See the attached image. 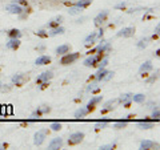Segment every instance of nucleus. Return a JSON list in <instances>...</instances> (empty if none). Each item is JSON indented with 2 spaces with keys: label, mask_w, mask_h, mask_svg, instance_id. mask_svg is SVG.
<instances>
[{
  "label": "nucleus",
  "mask_w": 160,
  "mask_h": 150,
  "mask_svg": "<svg viewBox=\"0 0 160 150\" xmlns=\"http://www.w3.org/2000/svg\"><path fill=\"white\" fill-rule=\"evenodd\" d=\"M79 57H80V53L79 52L66 53V54H63L62 60H60V64H62V65H69V64H73L75 61H78Z\"/></svg>",
  "instance_id": "nucleus-1"
},
{
  "label": "nucleus",
  "mask_w": 160,
  "mask_h": 150,
  "mask_svg": "<svg viewBox=\"0 0 160 150\" xmlns=\"http://www.w3.org/2000/svg\"><path fill=\"white\" fill-rule=\"evenodd\" d=\"M47 133H48V129H42V130H39V132L35 133V136H33V145H36V146L43 145L44 141H46Z\"/></svg>",
  "instance_id": "nucleus-2"
},
{
  "label": "nucleus",
  "mask_w": 160,
  "mask_h": 150,
  "mask_svg": "<svg viewBox=\"0 0 160 150\" xmlns=\"http://www.w3.org/2000/svg\"><path fill=\"white\" fill-rule=\"evenodd\" d=\"M53 78V72H51V71H47V72H43L40 76L36 78V84L38 85H47L51 80Z\"/></svg>",
  "instance_id": "nucleus-3"
},
{
  "label": "nucleus",
  "mask_w": 160,
  "mask_h": 150,
  "mask_svg": "<svg viewBox=\"0 0 160 150\" xmlns=\"http://www.w3.org/2000/svg\"><path fill=\"white\" fill-rule=\"evenodd\" d=\"M102 59H103V53L92 54V56H89L84 60V67H95Z\"/></svg>",
  "instance_id": "nucleus-4"
},
{
  "label": "nucleus",
  "mask_w": 160,
  "mask_h": 150,
  "mask_svg": "<svg viewBox=\"0 0 160 150\" xmlns=\"http://www.w3.org/2000/svg\"><path fill=\"white\" fill-rule=\"evenodd\" d=\"M84 139V133L83 132H75L72 133L68 138V145H78Z\"/></svg>",
  "instance_id": "nucleus-5"
},
{
  "label": "nucleus",
  "mask_w": 160,
  "mask_h": 150,
  "mask_svg": "<svg viewBox=\"0 0 160 150\" xmlns=\"http://www.w3.org/2000/svg\"><path fill=\"white\" fill-rule=\"evenodd\" d=\"M107 17H108V11H107V9H104V11L99 12L96 16H95V19H93L95 26H96V27H102L103 23L107 20Z\"/></svg>",
  "instance_id": "nucleus-6"
},
{
  "label": "nucleus",
  "mask_w": 160,
  "mask_h": 150,
  "mask_svg": "<svg viewBox=\"0 0 160 150\" xmlns=\"http://www.w3.org/2000/svg\"><path fill=\"white\" fill-rule=\"evenodd\" d=\"M6 9L9 12V13H12V15H22L23 11H24V8L23 6H19V4L16 3H11V4H8V6L6 7Z\"/></svg>",
  "instance_id": "nucleus-7"
},
{
  "label": "nucleus",
  "mask_w": 160,
  "mask_h": 150,
  "mask_svg": "<svg viewBox=\"0 0 160 150\" xmlns=\"http://www.w3.org/2000/svg\"><path fill=\"white\" fill-rule=\"evenodd\" d=\"M63 138L62 137H55L51 139V142L48 143V149H51V150H56V149H62L63 146Z\"/></svg>",
  "instance_id": "nucleus-8"
},
{
  "label": "nucleus",
  "mask_w": 160,
  "mask_h": 150,
  "mask_svg": "<svg viewBox=\"0 0 160 150\" xmlns=\"http://www.w3.org/2000/svg\"><path fill=\"white\" fill-rule=\"evenodd\" d=\"M135 33V28L133 27H126V28H122L120 31L116 33L118 37H131L133 36Z\"/></svg>",
  "instance_id": "nucleus-9"
},
{
  "label": "nucleus",
  "mask_w": 160,
  "mask_h": 150,
  "mask_svg": "<svg viewBox=\"0 0 160 150\" xmlns=\"http://www.w3.org/2000/svg\"><path fill=\"white\" fill-rule=\"evenodd\" d=\"M118 102L123 104L126 108H128L129 105H131V102H132V93H124V94H122V96L118 98Z\"/></svg>",
  "instance_id": "nucleus-10"
},
{
  "label": "nucleus",
  "mask_w": 160,
  "mask_h": 150,
  "mask_svg": "<svg viewBox=\"0 0 160 150\" xmlns=\"http://www.w3.org/2000/svg\"><path fill=\"white\" fill-rule=\"evenodd\" d=\"M109 51H111V44L108 41H102L96 48H95V52L96 53H107Z\"/></svg>",
  "instance_id": "nucleus-11"
},
{
  "label": "nucleus",
  "mask_w": 160,
  "mask_h": 150,
  "mask_svg": "<svg viewBox=\"0 0 160 150\" xmlns=\"http://www.w3.org/2000/svg\"><path fill=\"white\" fill-rule=\"evenodd\" d=\"M11 81L13 85H18V87H20V85H23L24 81H26V74L24 73H16V74H13L12 78H11Z\"/></svg>",
  "instance_id": "nucleus-12"
},
{
  "label": "nucleus",
  "mask_w": 160,
  "mask_h": 150,
  "mask_svg": "<svg viewBox=\"0 0 160 150\" xmlns=\"http://www.w3.org/2000/svg\"><path fill=\"white\" fill-rule=\"evenodd\" d=\"M102 100H103V96H95V97H92L91 100H89V101H88V104H87V109H88V110L89 112H91V110H93V109H95V106H96V105L98 104H100V102H102Z\"/></svg>",
  "instance_id": "nucleus-13"
},
{
  "label": "nucleus",
  "mask_w": 160,
  "mask_h": 150,
  "mask_svg": "<svg viewBox=\"0 0 160 150\" xmlns=\"http://www.w3.org/2000/svg\"><path fill=\"white\" fill-rule=\"evenodd\" d=\"M155 126V124H153V121H152V120H140V121L138 122V128L139 129H143V130H144V129H146V130H147V129H152Z\"/></svg>",
  "instance_id": "nucleus-14"
},
{
  "label": "nucleus",
  "mask_w": 160,
  "mask_h": 150,
  "mask_svg": "<svg viewBox=\"0 0 160 150\" xmlns=\"http://www.w3.org/2000/svg\"><path fill=\"white\" fill-rule=\"evenodd\" d=\"M63 20H64V17L62 16V15H59V16H56V17H53L52 20H49V21L47 23V28H55V27H59L60 24L63 23Z\"/></svg>",
  "instance_id": "nucleus-15"
},
{
  "label": "nucleus",
  "mask_w": 160,
  "mask_h": 150,
  "mask_svg": "<svg viewBox=\"0 0 160 150\" xmlns=\"http://www.w3.org/2000/svg\"><path fill=\"white\" fill-rule=\"evenodd\" d=\"M6 47L11 51H16V49L20 47V39H9L8 43L6 44Z\"/></svg>",
  "instance_id": "nucleus-16"
},
{
  "label": "nucleus",
  "mask_w": 160,
  "mask_h": 150,
  "mask_svg": "<svg viewBox=\"0 0 160 150\" xmlns=\"http://www.w3.org/2000/svg\"><path fill=\"white\" fill-rule=\"evenodd\" d=\"M51 63V57L46 56V54H42L35 60V65H47V64Z\"/></svg>",
  "instance_id": "nucleus-17"
},
{
  "label": "nucleus",
  "mask_w": 160,
  "mask_h": 150,
  "mask_svg": "<svg viewBox=\"0 0 160 150\" xmlns=\"http://www.w3.org/2000/svg\"><path fill=\"white\" fill-rule=\"evenodd\" d=\"M155 146H158V143H155L153 141H149V139H143L140 142V149L142 150H149V149H153Z\"/></svg>",
  "instance_id": "nucleus-18"
},
{
  "label": "nucleus",
  "mask_w": 160,
  "mask_h": 150,
  "mask_svg": "<svg viewBox=\"0 0 160 150\" xmlns=\"http://www.w3.org/2000/svg\"><path fill=\"white\" fill-rule=\"evenodd\" d=\"M64 32H66V28H63L62 26L59 27H55V28H49L48 31V36H58V35H63Z\"/></svg>",
  "instance_id": "nucleus-19"
},
{
  "label": "nucleus",
  "mask_w": 160,
  "mask_h": 150,
  "mask_svg": "<svg viewBox=\"0 0 160 150\" xmlns=\"http://www.w3.org/2000/svg\"><path fill=\"white\" fill-rule=\"evenodd\" d=\"M152 69H153V65H152L151 61H144L142 65H140L139 72L140 73H148V72H151Z\"/></svg>",
  "instance_id": "nucleus-20"
},
{
  "label": "nucleus",
  "mask_w": 160,
  "mask_h": 150,
  "mask_svg": "<svg viewBox=\"0 0 160 150\" xmlns=\"http://www.w3.org/2000/svg\"><path fill=\"white\" fill-rule=\"evenodd\" d=\"M88 113H89V110H88L87 108H79L78 110L73 113V117L76 118V120H82V118L86 117Z\"/></svg>",
  "instance_id": "nucleus-21"
},
{
  "label": "nucleus",
  "mask_w": 160,
  "mask_h": 150,
  "mask_svg": "<svg viewBox=\"0 0 160 150\" xmlns=\"http://www.w3.org/2000/svg\"><path fill=\"white\" fill-rule=\"evenodd\" d=\"M116 102H118V100H109V101H107L104 104V106L102 108V113H107L109 110H112V109H115V104Z\"/></svg>",
  "instance_id": "nucleus-22"
},
{
  "label": "nucleus",
  "mask_w": 160,
  "mask_h": 150,
  "mask_svg": "<svg viewBox=\"0 0 160 150\" xmlns=\"http://www.w3.org/2000/svg\"><path fill=\"white\" fill-rule=\"evenodd\" d=\"M69 49H71V45H69V44H63V45H59L55 52H56V54L59 56V54H66V53H68Z\"/></svg>",
  "instance_id": "nucleus-23"
},
{
  "label": "nucleus",
  "mask_w": 160,
  "mask_h": 150,
  "mask_svg": "<svg viewBox=\"0 0 160 150\" xmlns=\"http://www.w3.org/2000/svg\"><path fill=\"white\" fill-rule=\"evenodd\" d=\"M96 40H98V35H96V32H92L91 35H88V36L84 39V44H86V45H89V44H91V45H92V44L96 41Z\"/></svg>",
  "instance_id": "nucleus-24"
},
{
  "label": "nucleus",
  "mask_w": 160,
  "mask_h": 150,
  "mask_svg": "<svg viewBox=\"0 0 160 150\" xmlns=\"http://www.w3.org/2000/svg\"><path fill=\"white\" fill-rule=\"evenodd\" d=\"M107 72H108V71H107L106 68H99V69H98V72L95 73V80H96V82H100V81H102V78L104 77V74H106Z\"/></svg>",
  "instance_id": "nucleus-25"
},
{
  "label": "nucleus",
  "mask_w": 160,
  "mask_h": 150,
  "mask_svg": "<svg viewBox=\"0 0 160 150\" xmlns=\"http://www.w3.org/2000/svg\"><path fill=\"white\" fill-rule=\"evenodd\" d=\"M132 101L136 104H143L146 101V94L143 93H138V94H132Z\"/></svg>",
  "instance_id": "nucleus-26"
},
{
  "label": "nucleus",
  "mask_w": 160,
  "mask_h": 150,
  "mask_svg": "<svg viewBox=\"0 0 160 150\" xmlns=\"http://www.w3.org/2000/svg\"><path fill=\"white\" fill-rule=\"evenodd\" d=\"M7 35H8L9 39H20L22 32H20L19 29H16V28H12V29H9V31L7 32Z\"/></svg>",
  "instance_id": "nucleus-27"
},
{
  "label": "nucleus",
  "mask_w": 160,
  "mask_h": 150,
  "mask_svg": "<svg viewBox=\"0 0 160 150\" xmlns=\"http://www.w3.org/2000/svg\"><path fill=\"white\" fill-rule=\"evenodd\" d=\"M92 2H93V0H79V2L75 3V6L80 7V8H86V7H88Z\"/></svg>",
  "instance_id": "nucleus-28"
},
{
  "label": "nucleus",
  "mask_w": 160,
  "mask_h": 150,
  "mask_svg": "<svg viewBox=\"0 0 160 150\" xmlns=\"http://www.w3.org/2000/svg\"><path fill=\"white\" fill-rule=\"evenodd\" d=\"M108 125H109V121H108V120H100V121L96 122L95 128H96V129H104V128H107Z\"/></svg>",
  "instance_id": "nucleus-29"
},
{
  "label": "nucleus",
  "mask_w": 160,
  "mask_h": 150,
  "mask_svg": "<svg viewBox=\"0 0 160 150\" xmlns=\"http://www.w3.org/2000/svg\"><path fill=\"white\" fill-rule=\"evenodd\" d=\"M148 44H149V37H144V39H142V40H140V41L136 44V47H138L139 49H143V48H146Z\"/></svg>",
  "instance_id": "nucleus-30"
},
{
  "label": "nucleus",
  "mask_w": 160,
  "mask_h": 150,
  "mask_svg": "<svg viewBox=\"0 0 160 150\" xmlns=\"http://www.w3.org/2000/svg\"><path fill=\"white\" fill-rule=\"evenodd\" d=\"M127 124H128V120L126 118V120H120V121L115 122L113 126H115V129H123V128L127 126Z\"/></svg>",
  "instance_id": "nucleus-31"
},
{
  "label": "nucleus",
  "mask_w": 160,
  "mask_h": 150,
  "mask_svg": "<svg viewBox=\"0 0 160 150\" xmlns=\"http://www.w3.org/2000/svg\"><path fill=\"white\" fill-rule=\"evenodd\" d=\"M83 9L84 8H80V7H76V6H73V7H71L68 9V13L69 15H80L83 12Z\"/></svg>",
  "instance_id": "nucleus-32"
},
{
  "label": "nucleus",
  "mask_w": 160,
  "mask_h": 150,
  "mask_svg": "<svg viewBox=\"0 0 160 150\" xmlns=\"http://www.w3.org/2000/svg\"><path fill=\"white\" fill-rule=\"evenodd\" d=\"M151 118H152V121L159 122V120H160V112H159L158 108L153 109V112H152V114H151Z\"/></svg>",
  "instance_id": "nucleus-33"
},
{
  "label": "nucleus",
  "mask_w": 160,
  "mask_h": 150,
  "mask_svg": "<svg viewBox=\"0 0 160 150\" xmlns=\"http://www.w3.org/2000/svg\"><path fill=\"white\" fill-rule=\"evenodd\" d=\"M96 65H98V68H106V67L108 65V57H103V59L96 64Z\"/></svg>",
  "instance_id": "nucleus-34"
},
{
  "label": "nucleus",
  "mask_w": 160,
  "mask_h": 150,
  "mask_svg": "<svg viewBox=\"0 0 160 150\" xmlns=\"http://www.w3.org/2000/svg\"><path fill=\"white\" fill-rule=\"evenodd\" d=\"M49 128H51V130H53V132H59L60 129H62V124L60 122H52L51 125H49Z\"/></svg>",
  "instance_id": "nucleus-35"
},
{
  "label": "nucleus",
  "mask_w": 160,
  "mask_h": 150,
  "mask_svg": "<svg viewBox=\"0 0 160 150\" xmlns=\"http://www.w3.org/2000/svg\"><path fill=\"white\" fill-rule=\"evenodd\" d=\"M113 74H115V72H107L104 74V77L102 78V81H109V80L113 77Z\"/></svg>",
  "instance_id": "nucleus-36"
},
{
  "label": "nucleus",
  "mask_w": 160,
  "mask_h": 150,
  "mask_svg": "<svg viewBox=\"0 0 160 150\" xmlns=\"http://www.w3.org/2000/svg\"><path fill=\"white\" fill-rule=\"evenodd\" d=\"M115 148V143H107V145H102L99 149H102V150H112Z\"/></svg>",
  "instance_id": "nucleus-37"
},
{
  "label": "nucleus",
  "mask_w": 160,
  "mask_h": 150,
  "mask_svg": "<svg viewBox=\"0 0 160 150\" xmlns=\"http://www.w3.org/2000/svg\"><path fill=\"white\" fill-rule=\"evenodd\" d=\"M158 77H159V72H156L155 74H152V76H151V77H149V78L147 80V82H148V84H152V82H155V81H156V80H158Z\"/></svg>",
  "instance_id": "nucleus-38"
},
{
  "label": "nucleus",
  "mask_w": 160,
  "mask_h": 150,
  "mask_svg": "<svg viewBox=\"0 0 160 150\" xmlns=\"http://www.w3.org/2000/svg\"><path fill=\"white\" fill-rule=\"evenodd\" d=\"M36 35H38V36H40V37H48V32H46L44 29H40V31H38Z\"/></svg>",
  "instance_id": "nucleus-39"
},
{
  "label": "nucleus",
  "mask_w": 160,
  "mask_h": 150,
  "mask_svg": "<svg viewBox=\"0 0 160 150\" xmlns=\"http://www.w3.org/2000/svg\"><path fill=\"white\" fill-rule=\"evenodd\" d=\"M12 3H16L19 6H28L27 0H12Z\"/></svg>",
  "instance_id": "nucleus-40"
},
{
  "label": "nucleus",
  "mask_w": 160,
  "mask_h": 150,
  "mask_svg": "<svg viewBox=\"0 0 160 150\" xmlns=\"http://www.w3.org/2000/svg\"><path fill=\"white\" fill-rule=\"evenodd\" d=\"M115 8H116V9H124V8H126V3H119V4L115 6Z\"/></svg>",
  "instance_id": "nucleus-41"
},
{
  "label": "nucleus",
  "mask_w": 160,
  "mask_h": 150,
  "mask_svg": "<svg viewBox=\"0 0 160 150\" xmlns=\"http://www.w3.org/2000/svg\"><path fill=\"white\" fill-rule=\"evenodd\" d=\"M103 32H104V31H103V28H100L99 31L96 32V35H98V39H102V37H103Z\"/></svg>",
  "instance_id": "nucleus-42"
},
{
  "label": "nucleus",
  "mask_w": 160,
  "mask_h": 150,
  "mask_svg": "<svg viewBox=\"0 0 160 150\" xmlns=\"http://www.w3.org/2000/svg\"><path fill=\"white\" fill-rule=\"evenodd\" d=\"M159 31H160V26H156V29H155V35H159Z\"/></svg>",
  "instance_id": "nucleus-43"
},
{
  "label": "nucleus",
  "mask_w": 160,
  "mask_h": 150,
  "mask_svg": "<svg viewBox=\"0 0 160 150\" xmlns=\"http://www.w3.org/2000/svg\"><path fill=\"white\" fill-rule=\"evenodd\" d=\"M84 20H86V17H80V19H78V20H76V23H78V24H79V23H83Z\"/></svg>",
  "instance_id": "nucleus-44"
},
{
  "label": "nucleus",
  "mask_w": 160,
  "mask_h": 150,
  "mask_svg": "<svg viewBox=\"0 0 160 150\" xmlns=\"http://www.w3.org/2000/svg\"><path fill=\"white\" fill-rule=\"evenodd\" d=\"M6 148H7V143H0V150L6 149Z\"/></svg>",
  "instance_id": "nucleus-45"
},
{
  "label": "nucleus",
  "mask_w": 160,
  "mask_h": 150,
  "mask_svg": "<svg viewBox=\"0 0 160 150\" xmlns=\"http://www.w3.org/2000/svg\"><path fill=\"white\" fill-rule=\"evenodd\" d=\"M44 48H46V47H44V45H39V47H36V49H38V51H43V49Z\"/></svg>",
  "instance_id": "nucleus-46"
},
{
  "label": "nucleus",
  "mask_w": 160,
  "mask_h": 150,
  "mask_svg": "<svg viewBox=\"0 0 160 150\" xmlns=\"http://www.w3.org/2000/svg\"><path fill=\"white\" fill-rule=\"evenodd\" d=\"M2 87H3V82H2V81H0V89H2Z\"/></svg>",
  "instance_id": "nucleus-47"
}]
</instances>
